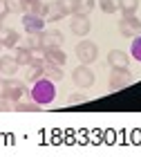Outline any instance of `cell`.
Returning a JSON list of instances; mask_svg holds the SVG:
<instances>
[{
  "instance_id": "cell-4",
  "label": "cell",
  "mask_w": 141,
  "mask_h": 157,
  "mask_svg": "<svg viewBox=\"0 0 141 157\" xmlns=\"http://www.w3.org/2000/svg\"><path fill=\"white\" fill-rule=\"evenodd\" d=\"M130 83H132V72L128 67H112V72H110V90L112 92L128 88Z\"/></svg>"
},
{
  "instance_id": "cell-32",
  "label": "cell",
  "mask_w": 141,
  "mask_h": 157,
  "mask_svg": "<svg viewBox=\"0 0 141 157\" xmlns=\"http://www.w3.org/2000/svg\"><path fill=\"white\" fill-rule=\"evenodd\" d=\"M0 29H2V20H0Z\"/></svg>"
},
{
  "instance_id": "cell-15",
  "label": "cell",
  "mask_w": 141,
  "mask_h": 157,
  "mask_svg": "<svg viewBox=\"0 0 141 157\" xmlns=\"http://www.w3.org/2000/svg\"><path fill=\"white\" fill-rule=\"evenodd\" d=\"M117 9L123 13V16H132L139 9V0H117Z\"/></svg>"
},
{
  "instance_id": "cell-14",
  "label": "cell",
  "mask_w": 141,
  "mask_h": 157,
  "mask_svg": "<svg viewBox=\"0 0 141 157\" xmlns=\"http://www.w3.org/2000/svg\"><path fill=\"white\" fill-rule=\"evenodd\" d=\"M43 72H45V76L49 78V81H54V83L63 81V76H65L61 65H54V63H47V61H45V65H43Z\"/></svg>"
},
{
  "instance_id": "cell-24",
  "label": "cell",
  "mask_w": 141,
  "mask_h": 157,
  "mask_svg": "<svg viewBox=\"0 0 141 157\" xmlns=\"http://www.w3.org/2000/svg\"><path fill=\"white\" fill-rule=\"evenodd\" d=\"M130 56H132L135 61H139V63H141V34H139V36H135V40H132Z\"/></svg>"
},
{
  "instance_id": "cell-30",
  "label": "cell",
  "mask_w": 141,
  "mask_h": 157,
  "mask_svg": "<svg viewBox=\"0 0 141 157\" xmlns=\"http://www.w3.org/2000/svg\"><path fill=\"white\" fill-rule=\"evenodd\" d=\"M5 92H7V76L0 74V99H5Z\"/></svg>"
},
{
  "instance_id": "cell-19",
  "label": "cell",
  "mask_w": 141,
  "mask_h": 157,
  "mask_svg": "<svg viewBox=\"0 0 141 157\" xmlns=\"http://www.w3.org/2000/svg\"><path fill=\"white\" fill-rule=\"evenodd\" d=\"M11 110L13 112H38L40 110V105L36 103V101H32V103H23V99H20V101H16L11 105Z\"/></svg>"
},
{
  "instance_id": "cell-10",
  "label": "cell",
  "mask_w": 141,
  "mask_h": 157,
  "mask_svg": "<svg viewBox=\"0 0 141 157\" xmlns=\"http://www.w3.org/2000/svg\"><path fill=\"white\" fill-rule=\"evenodd\" d=\"M20 40H23V38H20V34L16 29H9V27H2V29H0V43H2V47L16 49V45Z\"/></svg>"
},
{
  "instance_id": "cell-9",
  "label": "cell",
  "mask_w": 141,
  "mask_h": 157,
  "mask_svg": "<svg viewBox=\"0 0 141 157\" xmlns=\"http://www.w3.org/2000/svg\"><path fill=\"white\" fill-rule=\"evenodd\" d=\"M40 43H43V52L49 47H61L63 45V34L58 29H49V32H40Z\"/></svg>"
},
{
  "instance_id": "cell-2",
  "label": "cell",
  "mask_w": 141,
  "mask_h": 157,
  "mask_svg": "<svg viewBox=\"0 0 141 157\" xmlns=\"http://www.w3.org/2000/svg\"><path fill=\"white\" fill-rule=\"evenodd\" d=\"M74 52H76V59H79L81 63H85V65H92V63L98 59V47L92 40H81Z\"/></svg>"
},
{
  "instance_id": "cell-3",
  "label": "cell",
  "mask_w": 141,
  "mask_h": 157,
  "mask_svg": "<svg viewBox=\"0 0 141 157\" xmlns=\"http://www.w3.org/2000/svg\"><path fill=\"white\" fill-rule=\"evenodd\" d=\"M72 81H74L76 88H92L94 81H96V76H94L92 70H90V65L81 63L79 67H74V70H72Z\"/></svg>"
},
{
  "instance_id": "cell-27",
  "label": "cell",
  "mask_w": 141,
  "mask_h": 157,
  "mask_svg": "<svg viewBox=\"0 0 141 157\" xmlns=\"http://www.w3.org/2000/svg\"><path fill=\"white\" fill-rule=\"evenodd\" d=\"M7 7H9V11H25L23 9V0H5Z\"/></svg>"
},
{
  "instance_id": "cell-6",
  "label": "cell",
  "mask_w": 141,
  "mask_h": 157,
  "mask_svg": "<svg viewBox=\"0 0 141 157\" xmlns=\"http://www.w3.org/2000/svg\"><path fill=\"white\" fill-rule=\"evenodd\" d=\"M27 85L23 81H16V78H7V92H5V99H9L11 103L20 101L23 97H27Z\"/></svg>"
},
{
  "instance_id": "cell-29",
  "label": "cell",
  "mask_w": 141,
  "mask_h": 157,
  "mask_svg": "<svg viewBox=\"0 0 141 157\" xmlns=\"http://www.w3.org/2000/svg\"><path fill=\"white\" fill-rule=\"evenodd\" d=\"M0 112H11V101L9 99H0Z\"/></svg>"
},
{
  "instance_id": "cell-21",
  "label": "cell",
  "mask_w": 141,
  "mask_h": 157,
  "mask_svg": "<svg viewBox=\"0 0 141 157\" xmlns=\"http://www.w3.org/2000/svg\"><path fill=\"white\" fill-rule=\"evenodd\" d=\"M63 18H65V11L58 7V2H52L49 5V11H47V20L56 23V20H63Z\"/></svg>"
},
{
  "instance_id": "cell-22",
  "label": "cell",
  "mask_w": 141,
  "mask_h": 157,
  "mask_svg": "<svg viewBox=\"0 0 141 157\" xmlns=\"http://www.w3.org/2000/svg\"><path fill=\"white\" fill-rule=\"evenodd\" d=\"M45 72H43V65H29V70H27V81L34 83V81H38V78H43Z\"/></svg>"
},
{
  "instance_id": "cell-33",
  "label": "cell",
  "mask_w": 141,
  "mask_h": 157,
  "mask_svg": "<svg viewBox=\"0 0 141 157\" xmlns=\"http://www.w3.org/2000/svg\"><path fill=\"white\" fill-rule=\"evenodd\" d=\"M0 49H2V43H0Z\"/></svg>"
},
{
  "instance_id": "cell-23",
  "label": "cell",
  "mask_w": 141,
  "mask_h": 157,
  "mask_svg": "<svg viewBox=\"0 0 141 157\" xmlns=\"http://www.w3.org/2000/svg\"><path fill=\"white\" fill-rule=\"evenodd\" d=\"M98 7H101V11L103 13H117L119 9H117V0H98Z\"/></svg>"
},
{
  "instance_id": "cell-7",
  "label": "cell",
  "mask_w": 141,
  "mask_h": 157,
  "mask_svg": "<svg viewBox=\"0 0 141 157\" xmlns=\"http://www.w3.org/2000/svg\"><path fill=\"white\" fill-rule=\"evenodd\" d=\"M69 29H72L74 36H87L90 29H92L90 16H79V13H74V16H72V23H69Z\"/></svg>"
},
{
  "instance_id": "cell-25",
  "label": "cell",
  "mask_w": 141,
  "mask_h": 157,
  "mask_svg": "<svg viewBox=\"0 0 141 157\" xmlns=\"http://www.w3.org/2000/svg\"><path fill=\"white\" fill-rule=\"evenodd\" d=\"M56 2H58V7L65 11V16H72L74 9H76V0H56Z\"/></svg>"
},
{
  "instance_id": "cell-1",
  "label": "cell",
  "mask_w": 141,
  "mask_h": 157,
  "mask_svg": "<svg viewBox=\"0 0 141 157\" xmlns=\"http://www.w3.org/2000/svg\"><path fill=\"white\" fill-rule=\"evenodd\" d=\"M29 97H32V101H36L38 105H47V103H52L54 99H56V83H54V81H49L47 76L38 78V81H34V83H32Z\"/></svg>"
},
{
  "instance_id": "cell-8",
  "label": "cell",
  "mask_w": 141,
  "mask_h": 157,
  "mask_svg": "<svg viewBox=\"0 0 141 157\" xmlns=\"http://www.w3.org/2000/svg\"><path fill=\"white\" fill-rule=\"evenodd\" d=\"M23 27L27 34H36V32H43L45 29V18L36 16V13H23Z\"/></svg>"
},
{
  "instance_id": "cell-20",
  "label": "cell",
  "mask_w": 141,
  "mask_h": 157,
  "mask_svg": "<svg viewBox=\"0 0 141 157\" xmlns=\"http://www.w3.org/2000/svg\"><path fill=\"white\" fill-rule=\"evenodd\" d=\"M29 13H36V16H40V18H47V11H49V5H45L43 0H36V2H32L29 5V9H27ZM25 11V13H27Z\"/></svg>"
},
{
  "instance_id": "cell-18",
  "label": "cell",
  "mask_w": 141,
  "mask_h": 157,
  "mask_svg": "<svg viewBox=\"0 0 141 157\" xmlns=\"http://www.w3.org/2000/svg\"><path fill=\"white\" fill-rule=\"evenodd\" d=\"M25 47H27V49H32V52H43L40 32H36V34H27V38H25Z\"/></svg>"
},
{
  "instance_id": "cell-31",
  "label": "cell",
  "mask_w": 141,
  "mask_h": 157,
  "mask_svg": "<svg viewBox=\"0 0 141 157\" xmlns=\"http://www.w3.org/2000/svg\"><path fill=\"white\" fill-rule=\"evenodd\" d=\"M32 2H36V0H23V9L27 11V9H29V5H32ZM25 11H23V13H25Z\"/></svg>"
},
{
  "instance_id": "cell-11",
  "label": "cell",
  "mask_w": 141,
  "mask_h": 157,
  "mask_svg": "<svg viewBox=\"0 0 141 157\" xmlns=\"http://www.w3.org/2000/svg\"><path fill=\"white\" fill-rule=\"evenodd\" d=\"M108 65L110 67H128L130 65V56L123 49H110L108 52Z\"/></svg>"
},
{
  "instance_id": "cell-28",
  "label": "cell",
  "mask_w": 141,
  "mask_h": 157,
  "mask_svg": "<svg viewBox=\"0 0 141 157\" xmlns=\"http://www.w3.org/2000/svg\"><path fill=\"white\" fill-rule=\"evenodd\" d=\"M9 7H7V2H5V0H0V20H5L7 16H9Z\"/></svg>"
},
{
  "instance_id": "cell-13",
  "label": "cell",
  "mask_w": 141,
  "mask_h": 157,
  "mask_svg": "<svg viewBox=\"0 0 141 157\" xmlns=\"http://www.w3.org/2000/svg\"><path fill=\"white\" fill-rule=\"evenodd\" d=\"M43 59L47 61V63H54V65H65V61H67V56H65V52H63L61 47H49V49H45L43 52Z\"/></svg>"
},
{
  "instance_id": "cell-17",
  "label": "cell",
  "mask_w": 141,
  "mask_h": 157,
  "mask_svg": "<svg viewBox=\"0 0 141 157\" xmlns=\"http://www.w3.org/2000/svg\"><path fill=\"white\" fill-rule=\"evenodd\" d=\"M32 56H34V52L32 49H27L25 45H16V54H13V59L18 61V65H29V61H32Z\"/></svg>"
},
{
  "instance_id": "cell-12",
  "label": "cell",
  "mask_w": 141,
  "mask_h": 157,
  "mask_svg": "<svg viewBox=\"0 0 141 157\" xmlns=\"http://www.w3.org/2000/svg\"><path fill=\"white\" fill-rule=\"evenodd\" d=\"M18 61L13 59V56H9V54H5V56H0V74L2 76H13L18 72Z\"/></svg>"
},
{
  "instance_id": "cell-5",
  "label": "cell",
  "mask_w": 141,
  "mask_h": 157,
  "mask_svg": "<svg viewBox=\"0 0 141 157\" xmlns=\"http://www.w3.org/2000/svg\"><path fill=\"white\" fill-rule=\"evenodd\" d=\"M119 32H121V36L125 38H135L141 34V20L132 13V16H123L119 20Z\"/></svg>"
},
{
  "instance_id": "cell-16",
  "label": "cell",
  "mask_w": 141,
  "mask_h": 157,
  "mask_svg": "<svg viewBox=\"0 0 141 157\" xmlns=\"http://www.w3.org/2000/svg\"><path fill=\"white\" fill-rule=\"evenodd\" d=\"M94 7H96V0H76L74 13H79V16H90ZM74 13H72V16H74Z\"/></svg>"
},
{
  "instance_id": "cell-26",
  "label": "cell",
  "mask_w": 141,
  "mask_h": 157,
  "mask_svg": "<svg viewBox=\"0 0 141 157\" xmlns=\"http://www.w3.org/2000/svg\"><path fill=\"white\" fill-rule=\"evenodd\" d=\"M85 101H87V94H79V92H74V94L67 97L69 105H79V103H85Z\"/></svg>"
}]
</instances>
